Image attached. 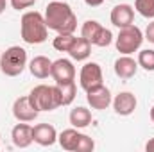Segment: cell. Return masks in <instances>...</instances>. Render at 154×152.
<instances>
[{
    "label": "cell",
    "mask_w": 154,
    "mask_h": 152,
    "mask_svg": "<svg viewBox=\"0 0 154 152\" xmlns=\"http://www.w3.org/2000/svg\"><path fill=\"white\" fill-rule=\"evenodd\" d=\"M50 68H52V61L45 56H36L29 65L31 74L34 77H38V79H47L50 75Z\"/></svg>",
    "instance_id": "cell-16"
},
{
    "label": "cell",
    "mask_w": 154,
    "mask_h": 152,
    "mask_svg": "<svg viewBox=\"0 0 154 152\" xmlns=\"http://www.w3.org/2000/svg\"><path fill=\"white\" fill-rule=\"evenodd\" d=\"M86 100H88V104H90L93 109H99V111L108 109V106L113 102V99H111V91H109L104 84L88 90V91H86Z\"/></svg>",
    "instance_id": "cell-8"
},
{
    "label": "cell",
    "mask_w": 154,
    "mask_h": 152,
    "mask_svg": "<svg viewBox=\"0 0 154 152\" xmlns=\"http://www.w3.org/2000/svg\"><path fill=\"white\" fill-rule=\"evenodd\" d=\"M145 38L149 39L151 43H154V22H151L145 29Z\"/></svg>",
    "instance_id": "cell-27"
},
{
    "label": "cell",
    "mask_w": 154,
    "mask_h": 152,
    "mask_svg": "<svg viewBox=\"0 0 154 152\" xmlns=\"http://www.w3.org/2000/svg\"><path fill=\"white\" fill-rule=\"evenodd\" d=\"M95 149V141L88 136V134H81L79 141H77L75 152H91Z\"/></svg>",
    "instance_id": "cell-25"
},
{
    "label": "cell",
    "mask_w": 154,
    "mask_h": 152,
    "mask_svg": "<svg viewBox=\"0 0 154 152\" xmlns=\"http://www.w3.org/2000/svg\"><path fill=\"white\" fill-rule=\"evenodd\" d=\"M145 150L147 152H154V138H151V140L145 143Z\"/></svg>",
    "instance_id": "cell-29"
},
{
    "label": "cell",
    "mask_w": 154,
    "mask_h": 152,
    "mask_svg": "<svg viewBox=\"0 0 154 152\" xmlns=\"http://www.w3.org/2000/svg\"><path fill=\"white\" fill-rule=\"evenodd\" d=\"M27 65V52L22 47H9L0 57V70L7 77H16L25 70Z\"/></svg>",
    "instance_id": "cell-4"
},
{
    "label": "cell",
    "mask_w": 154,
    "mask_h": 152,
    "mask_svg": "<svg viewBox=\"0 0 154 152\" xmlns=\"http://www.w3.org/2000/svg\"><path fill=\"white\" fill-rule=\"evenodd\" d=\"M81 138V132H77V129H65L59 136H57V141L59 145L68 152H75L77 141Z\"/></svg>",
    "instance_id": "cell-18"
},
{
    "label": "cell",
    "mask_w": 154,
    "mask_h": 152,
    "mask_svg": "<svg viewBox=\"0 0 154 152\" xmlns=\"http://www.w3.org/2000/svg\"><path fill=\"white\" fill-rule=\"evenodd\" d=\"M32 141L41 147H52L57 141V132L50 123H38L32 127Z\"/></svg>",
    "instance_id": "cell-9"
},
{
    "label": "cell",
    "mask_w": 154,
    "mask_h": 152,
    "mask_svg": "<svg viewBox=\"0 0 154 152\" xmlns=\"http://www.w3.org/2000/svg\"><path fill=\"white\" fill-rule=\"evenodd\" d=\"M34 2L36 0H11V5H13V9L22 11V9H27V7L34 5Z\"/></svg>",
    "instance_id": "cell-26"
},
{
    "label": "cell",
    "mask_w": 154,
    "mask_h": 152,
    "mask_svg": "<svg viewBox=\"0 0 154 152\" xmlns=\"http://www.w3.org/2000/svg\"><path fill=\"white\" fill-rule=\"evenodd\" d=\"M88 5H91V7H99V5H102V2L104 0H84Z\"/></svg>",
    "instance_id": "cell-28"
},
{
    "label": "cell",
    "mask_w": 154,
    "mask_h": 152,
    "mask_svg": "<svg viewBox=\"0 0 154 152\" xmlns=\"http://www.w3.org/2000/svg\"><path fill=\"white\" fill-rule=\"evenodd\" d=\"M75 36L74 34H57V38H54V48L59 50V52H68L72 43H74Z\"/></svg>",
    "instance_id": "cell-22"
},
{
    "label": "cell",
    "mask_w": 154,
    "mask_h": 152,
    "mask_svg": "<svg viewBox=\"0 0 154 152\" xmlns=\"http://www.w3.org/2000/svg\"><path fill=\"white\" fill-rule=\"evenodd\" d=\"M11 140L14 143V147L18 149H27L32 143V127L27 125V122L16 123L11 131Z\"/></svg>",
    "instance_id": "cell-13"
},
{
    "label": "cell",
    "mask_w": 154,
    "mask_h": 152,
    "mask_svg": "<svg viewBox=\"0 0 154 152\" xmlns=\"http://www.w3.org/2000/svg\"><path fill=\"white\" fill-rule=\"evenodd\" d=\"M50 75L56 81V84H66L75 81V66L68 59H57L52 63Z\"/></svg>",
    "instance_id": "cell-7"
},
{
    "label": "cell",
    "mask_w": 154,
    "mask_h": 152,
    "mask_svg": "<svg viewBox=\"0 0 154 152\" xmlns=\"http://www.w3.org/2000/svg\"><path fill=\"white\" fill-rule=\"evenodd\" d=\"M138 66H142L147 72H154V50L147 48L138 54Z\"/></svg>",
    "instance_id": "cell-20"
},
{
    "label": "cell",
    "mask_w": 154,
    "mask_h": 152,
    "mask_svg": "<svg viewBox=\"0 0 154 152\" xmlns=\"http://www.w3.org/2000/svg\"><path fill=\"white\" fill-rule=\"evenodd\" d=\"M109 18H111V23L115 27L124 29L127 25H133V22H134V9L129 4H118V5L113 7Z\"/></svg>",
    "instance_id": "cell-11"
},
{
    "label": "cell",
    "mask_w": 154,
    "mask_h": 152,
    "mask_svg": "<svg viewBox=\"0 0 154 152\" xmlns=\"http://www.w3.org/2000/svg\"><path fill=\"white\" fill-rule=\"evenodd\" d=\"M134 9L143 18H154V0H134Z\"/></svg>",
    "instance_id": "cell-23"
},
{
    "label": "cell",
    "mask_w": 154,
    "mask_h": 152,
    "mask_svg": "<svg viewBox=\"0 0 154 152\" xmlns=\"http://www.w3.org/2000/svg\"><path fill=\"white\" fill-rule=\"evenodd\" d=\"M111 41H113V34H111V31L106 29V27H100L99 32H97V36L93 38V41H91V45H97V47H108V45H111Z\"/></svg>",
    "instance_id": "cell-24"
},
{
    "label": "cell",
    "mask_w": 154,
    "mask_h": 152,
    "mask_svg": "<svg viewBox=\"0 0 154 152\" xmlns=\"http://www.w3.org/2000/svg\"><path fill=\"white\" fill-rule=\"evenodd\" d=\"M57 88H59V99H61V106H70V104L75 100V95H77L75 81H72V82H66V84H57Z\"/></svg>",
    "instance_id": "cell-19"
},
{
    "label": "cell",
    "mask_w": 154,
    "mask_h": 152,
    "mask_svg": "<svg viewBox=\"0 0 154 152\" xmlns=\"http://www.w3.org/2000/svg\"><path fill=\"white\" fill-rule=\"evenodd\" d=\"M68 120H70V123H72L75 129H84V127H88V125L91 123V113H90V109L79 106V108H75V109L70 111Z\"/></svg>",
    "instance_id": "cell-17"
},
{
    "label": "cell",
    "mask_w": 154,
    "mask_h": 152,
    "mask_svg": "<svg viewBox=\"0 0 154 152\" xmlns=\"http://www.w3.org/2000/svg\"><path fill=\"white\" fill-rule=\"evenodd\" d=\"M151 120H152V123H154V106L151 108Z\"/></svg>",
    "instance_id": "cell-31"
},
{
    "label": "cell",
    "mask_w": 154,
    "mask_h": 152,
    "mask_svg": "<svg viewBox=\"0 0 154 152\" xmlns=\"http://www.w3.org/2000/svg\"><path fill=\"white\" fill-rule=\"evenodd\" d=\"M48 36L45 16L38 11H29L22 16V39L29 45H39Z\"/></svg>",
    "instance_id": "cell-2"
},
{
    "label": "cell",
    "mask_w": 154,
    "mask_h": 152,
    "mask_svg": "<svg viewBox=\"0 0 154 152\" xmlns=\"http://www.w3.org/2000/svg\"><path fill=\"white\" fill-rule=\"evenodd\" d=\"M47 27L56 31L57 34H74L77 29V16L66 2L54 0L45 9Z\"/></svg>",
    "instance_id": "cell-1"
},
{
    "label": "cell",
    "mask_w": 154,
    "mask_h": 152,
    "mask_svg": "<svg viewBox=\"0 0 154 152\" xmlns=\"http://www.w3.org/2000/svg\"><path fill=\"white\" fill-rule=\"evenodd\" d=\"M68 54L75 61H84L91 54V43L86 38H82V36L81 38H75L74 43H72V47H70V50H68Z\"/></svg>",
    "instance_id": "cell-15"
},
{
    "label": "cell",
    "mask_w": 154,
    "mask_h": 152,
    "mask_svg": "<svg viewBox=\"0 0 154 152\" xmlns=\"http://www.w3.org/2000/svg\"><path fill=\"white\" fill-rule=\"evenodd\" d=\"M136 70H138V61H134L129 56H122V57H118L115 61V74L120 79H131V77H134Z\"/></svg>",
    "instance_id": "cell-14"
},
{
    "label": "cell",
    "mask_w": 154,
    "mask_h": 152,
    "mask_svg": "<svg viewBox=\"0 0 154 152\" xmlns=\"http://www.w3.org/2000/svg\"><path fill=\"white\" fill-rule=\"evenodd\" d=\"M5 11V0H0V14Z\"/></svg>",
    "instance_id": "cell-30"
},
{
    "label": "cell",
    "mask_w": 154,
    "mask_h": 152,
    "mask_svg": "<svg viewBox=\"0 0 154 152\" xmlns=\"http://www.w3.org/2000/svg\"><path fill=\"white\" fill-rule=\"evenodd\" d=\"M29 100L31 106L36 111H54L56 108L61 106V99H59V88L56 86H47V84H39L36 88L31 90L29 93Z\"/></svg>",
    "instance_id": "cell-3"
},
{
    "label": "cell",
    "mask_w": 154,
    "mask_h": 152,
    "mask_svg": "<svg viewBox=\"0 0 154 152\" xmlns=\"http://www.w3.org/2000/svg\"><path fill=\"white\" fill-rule=\"evenodd\" d=\"M136 104H138V100H136V97L131 91H122V93H118L113 99V109L120 116L133 114L134 109H136Z\"/></svg>",
    "instance_id": "cell-12"
},
{
    "label": "cell",
    "mask_w": 154,
    "mask_h": 152,
    "mask_svg": "<svg viewBox=\"0 0 154 152\" xmlns=\"http://www.w3.org/2000/svg\"><path fill=\"white\" fill-rule=\"evenodd\" d=\"M143 34L136 25H127L124 29H120L118 36H116V50L124 56H129L133 52H136L142 47Z\"/></svg>",
    "instance_id": "cell-5"
},
{
    "label": "cell",
    "mask_w": 154,
    "mask_h": 152,
    "mask_svg": "<svg viewBox=\"0 0 154 152\" xmlns=\"http://www.w3.org/2000/svg\"><path fill=\"white\" fill-rule=\"evenodd\" d=\"M100 27H102V25H100L97 20H88V22H84V25H82V29H81V36L86 38L90 43H91L93 38L97 36V32H99Z\"/></svg>",
    "instance_id": "cell-21"
},
{
    "label": "cell",
    "mask_w": 154,
    "mask_h": 152,
    "mask_svg": "<svg viewBox=\"0 0 154 152\" xmlns=\"http://www.w3.org/2000/svg\"><path fill=\"white\" fill-rule=\"evenodd\" d=\"M13 114L18 122H34L38 118V111L31 106L29 95L27 97H18L13 104Z\"/></svg>",
    "instance_id": "cell-10"
},
{
    "label": "cell",
    "mask_w": 154,
    "mask_h": 152,
    "mask_svg": "<svg viewBox=\"0 0 154 152\" xmlns=\"http://www.w3.org/2000/svg\"><path fill=\"white\" fill-rule=\"evenodd\" d=\"M81 88L84 91L95 88V86H100L102 84V68L99 63H86L82 68H81Z\"/></svg>",
    "instance_id": "cell-6"
}]
</instances>
